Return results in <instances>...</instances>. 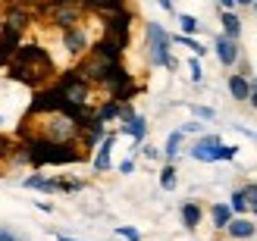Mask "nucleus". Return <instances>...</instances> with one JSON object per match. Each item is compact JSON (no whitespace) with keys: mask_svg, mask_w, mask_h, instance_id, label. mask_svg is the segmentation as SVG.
I'll use <instances>...</instances> for the list:
<instances>
[{"mask_svg":"<svg viewBox=\"0 0 257 241\" xmlns=\"http://www.w3.org/2000/svg\"><path fill=\"white\" fill-rule=\"evenodd\" d=\"M54 72V63L41 47H16L10 60V75L25 85H41Z\"/></svg>","mask_w":257,"mask_h":241,"instance_id":"obj_1","label":"nucleus"},{"mask_svg":"<svg viewBox=\"0 0 257 241\" xmlns=\"http://www.w3.org/2000/svg\"><path fill=\"white\" fill-rule=\"evenodd\" d=\"M29 157L32 163H75L82 154H75L72 147H66V144H50V141H29Z\"/></svg>","mask_w":257,"mask_h":241,"instance_id":"obj_2","label":"nucleus"},{"mask_svg":"<svg viewBox=\"0 0 257 241\" xmlns=\"http://www.w3.org/2000/svg\"><path fill=\"white\" fill-rule=\"evenodd\" d=\"M148 50L154 63H163L166 69H176V60L170 57V35L157 22H148Z\"/></svg>","mask_w":257,"mask_h":241,"instance_id":"obj_3","label":"nucleus"},{"mask_svg":"<svg viewBox=\"0 0 257 241\" xmlns=\"http://www.w3.org/2000/svg\"><path fill=\"white\" fill-rule=\"evenodd\" d=\"M235 150H238V147H223L216 135H207V138H201V141L191 147V157H195V160H204V163H210V160H232Z\"/></svg>","mask_w":257,"mask_h":241,"instance_id":"obj_4","label":"nucleus"},{"mask_svg":"<svg viewBox=\"0 0 257 241\" xmlns=\"http://www.w3.org/2000/svg\"><path fill=\"white\" fill-rule=\"evenodd\" d=\"M216 57H220L223 66H232V63L238 60V44L232 41V38L220 35V38H216Z\"/></svg>","mask_w":257,"mask_h":241,"instance_id":"obj_5","label":"nucleus"},{"mask_svg":"<svg viewBox=\"0 0 257 241\" xmlns=\"http://www.w3.org/2000/svg\"><path fill=\"white\" fill-rule=\"evenodd\" d=\"M229 235L232 238H251L254 235V222H248V219H229Z\"/></svg>","mask_w":257,"mask_h":241,"instance_id":"obj_6","label":"nucleus"},{"mask_svg":"<svg viewBox=\"0 0 257 241\" xmlns=\"http://www.w3.org/2000/svg\"><path fill=\"white\" fill-rule=\"evenodd\" d=\"M229 91H232L235 100H248V94H251L248 79H245V75H232V79H229Z\"/></svg>","mask_w":257,"mask_h":241,"instance_id":"obj_7","label":"nucleus"},{"mask_svg":"<svg viewBox=\"0 0 257 241\" xmlns=\"http://www.w3.org/2000/svg\"><path fill=\"white\" fill-rule=\"evenodd\" d=\"M66 47H69V54H82V50H85V35L75 29V25L66 29Z\"/></svg>","mask_w":257,"mask_h":241,"instance_id":"obj_8","label":"nucleus"},{"mask_svg":"<svg viewBox=\"0 0 257 241\" xmlns=\"http://www.w3.org/2000/svg\"><path fill=\"white\" fill-rule=\"evenodd\" d=\"M182 222L188 225V229H198V222H201V207H198V204H185V207H182Z\"/></svg>","mask_w":257,"mask_h":241,"instance_id":"obj_9","label":"nucleus"},{"mask_svg":"<svg viewBox=\"0 0 257 241\" xmlns=\"http://www.w3.org/2000/svg\"><path fill=\"white\" fill-rule=\"evenodd\" d=\"M25 188H38V191H60V182H50V179H41V175H32V179H25Z\"/></svg>","mask_w":257,"mask_h":241,"instance_id":"obj_10","label":"nucleus"},{"mask_svg":"<svg viewBox=\"0 0 257 241\" xmlns=\"http://www.w3.org/2000/svg\"><path fill=\"white\" fill-rule=\"evenodd\" d=\"M110 147H113V135H104L100 154H97V160H94V166H97V169H107V166H110Z\"/></svg>","mask_w":257,"mask_h":241,"instance_id":"obj_11","label":"nucleus"},{"mask_svg":"<svg viewBox=\"0 0 257 241\" xmlns=\"http://www.w3.org/2000/svg\"><path fill=\"white\" fill-rule=\"evenodd\" d=\"M223 25H226V38H238V32H241V19L235 16V13H223Z\"/></svg>","mask_w":257,"mask_h":241,"instance_id":"obj_12","label":"nucleus"},{"mask_svg":"<svg viewBox=\"0 0 257 241\" xmlns=\"http://www.w3.org/2000/svg\"><path fill=\"white\" fill-rule=\"evenodd\" d=\"M7 29H13V32H22V29H25V13H22V7H13V10H10Z\"/></svg>","mask_w":257,"mask_h":241,"instance_id":"obj_13","label":"nucleus"},{"mask_svg":"<svg viewBox=\"0 0 257 241\" xmlns=\"http://www.w3.org/2000/svg\"><path fill=\"white\" fill-rule=\"evenodd\" d=\"M229 219H232V210H229L226 204H216V207H213V222L223 229V225H229Z\"/></svg>","mask_w":257,"mask_h":241,"instance_id":"obj_14","label":"nucleus"},{"mask_svg":"<svg viewBox=\"0 0 257 241\" xmlns=\"http://www.w3.org/2000/svg\"><path fill=\"white\" fill-rule=\"evenodd\" d=\"M125 132L141 141V138H145V119H141V116H132V119H128V125H125Z\"/></svg>","mask_w":257,"mask_h":241,"instance_id":"obj_15","label":"nucleus"},{"mask_svg":"<svg viewBox=\"0 0 257 241\" xmlns=\"http://www.w3.org/2000/svg\"><path fill=\"white\" fill-rule=\"evenodd\" d=\"M160 185L166 188V191H173V188H176V169H173V166H166V169L160 172Z\"/></svg>","mask_w":257,"mask_h":241,"instance_id":"obj_16","label":"nucleus"},{"mask_svg":"<svg viewBox=\"0 0 257 241\" xmlns=\"http://www.w3.org/2000/svg\"><path fill=\"white\" fill-rule=\"evenodd\" d=\"M179 141H182V132H173L170 141H166V157H176L179 154Z\"/></svg>","mask_w":257,"mask_h":241,"instance_id":"obj_17","label":"nucleus"},{"mask_svg":"<svg viewBox=\"0 0 257 241\" xmlns=\"http://www.w3.org/2000/svg\"><path fill=\"white\" fill-rule=\"evenodd\" d=\"M179 25H182V32H185V35L198 32V19H195V16H179Z\"/></svg>","mask_w":257,"mask_h":241,"instance_id":"obj_18","label":"nucleus"},{"mask_svg":"<svg viewBox=\"0 0 257 241\" xmlns=\"http://www.w3.org/2000/svg\"><path fill=\"white\" fill-rule=\"evenodd\" d=\"M113 116H119V107L116 104H104V107H100V122H104V119H113Z\"/></svg>","mask_w":257,"mask_h":241,"instance_id":"obj_19","label":"nucleus"},{"mask_svg":"<svg viewBox=\"0 0 257 241\" xmlns=\"http://www.w3.org/2000/svg\"><path fill=\"white\" fill-rule=\"evenodd\" d=\"M248 207V200H245V194H241V191H235L232 194V207H229V210H235V213H241V210H245Z\"/></svg>","mask_w":257,"mask_h":241,"instance_id":"obj_20","label":"nucleus"},{"mask_svg":"<svg viewBox=\"0 0 257 241\" xmlns=\"http://www.w3.org/2000/svg\"><path fill=\"white\" fill-rule=\"evenodd\" d=\"M241 194H245V200L251 207H257V185H248V188H241Z\"/></svg>","mask_w":257,"mask_h":241,"instance_id":"obj_21","label":"nucleus"},{"mask_svg":"<svg viewBox=\"0 0 257 241\" xmlns=\"http://www.w3.org/2000/svg\"><path fill=\"white\" fill-rule=\"evenodd\" d=\"M176 41H179V44H185V47H188V50H195V54H198V57H201V54H204V47H201V44H198V41H188V38H176Z\"/></svg>","mask_w":257,"mask_h":241,"instance_id":"obj_22","label":"nucleus"},{"mask_svg":"<svg viewBox=\"0 0 257 241\" xmlns=\"http://www.w3.org/2000/svg\"><path fill=\"white\" fill-rule=\"evenodd\" d=\"M116 232H119L122 238H128V241H141V238H138V232H135V229H128V225H119Z\"/></svg>","mask_w":257,"mask_h":241,"instance_id":"obj_23","label":"nucleus"},{"mask_svg":"<svg viewBox=\"0 0 257 241\" xmlns=\"http://www.w3.org/2000/svg\"><path fill=\"white\" fill-rule=\"evenodd\" d=\"M191 79L201 82V63H198V60H191Z\"/></svg>","mask_w":257,"mask_h":241,"instance_id":"obj_24","label":"nucleus"},{"mask_svg":"<svg viewBox=\"0 0 257 241\" xmlns=\"http://www.w3.org/2000/svg\"><path fill=\"white\" fill-rule=\"evenodd\" d=\"M195 113H198L201 119H210L213 116V110H207V107H195Z\"/></svg>","mask_w":257,"mask_h":241,"instance_id":"obj_25","label":"nucleus"},{"mask_svg":"<svg viewBox=\"0 0 257 241\" xmlns=\"http://www.w3.org/2000/svg\"><path fill=\"white\" fill-rule=\"evenodd\" d=\"M248 100H251V107H254V110H257V88H254V91H251V94H248Z\"/></svg>","mask_w":257,"mask_h":241,"instance_id":"obj_26","label":"nucleus"},{"mask_svg":"<svg viewBox=\"0 0 257 241\" xmlns=\"http://www.w3.org/2000/svg\"><path fill=\"white\" fill-rule=\"evenodd\" d=\"M0 241H16V238H13L10 232H0Z\"/></svg>","mask_w":257,"mask_h":241,"instance_id":"obj_27","label":"nucleus"},{"mask_svg":"<svg viewBox=\"0 0 257 241\" xmlns=\"http://www.w3.org/2000/svg\"><path fill=\"white\" fill-rule=\"evenodd\" d=\"M160 7L163 10H173V0H160Z\"/></svg>","mask_w":257,"mask_h":241,"instance_id":"obj_28","label":"nucleus"},{"mask_svg":"<svg viewBox=\"0 0 257 241\" xmlns=\"http://www.w3.org/2000/svg\"><path fill=\"white\" fill-rule=\"evenodd\" d=\"M220 4H223V7L229 10V7H232V4H235V0H220Z\"/></svg>","mask_w":257,"mask_h":241,"instance_id":"obj_29","label":"nucleus"},{"mask_svg":"<svg viewBox=\"0 0 257 241\" xmlns=\"http://www.w3.org/2000/svg\"><path fill=\"white\" fill-rule=\"evenodd\" d=\"M60 241H75V238H66V235H60Z\"/></svg>","mask_w":257,"mask_h":241,"instance_id":"obj_30","label":"nucleus"},{"mask_svg":"<svg viewBox=\"0 0 257 241\" xmlns=\"http://www.w3.org/2000/svg\"><path fill=\"white\" fill-rule=\"evenodd\" d=\"M235 4H254V0H235Z\"/></svg>","mask_w":257,"mask_h":241,"instance_id":"obj_31","label":"nucleus"},{"mask_svg":"<svg viewBox=\"0 0 257 241\" xmlns=\"http://www.w3.org/2000/svg\"><path fill=\"white\" fill-rule=\"evenodd\" d=\"M254 10H257V0H254Z\"/></svg>","mask_w":257,"mask_h":241,"instance_id":"obj_32","label":"nucleus"},{"mask_svg":"<svg viewBox=\"0 0 257 241\" xmlns=\"http://www.w3.org/2000/svg\"><path fill=\"white\" fill-rule=\"evenodd\" d=\"M0 32H4V25H0Z\"/></svg>","mask_w":257,"mask_h":241,"instance_id":"obj_33","label":"nucleus"},{"mask_svg":"<svg viewBox=\"0 0 257 241\" xmlns=\"http://www.w3.org/2000/svg\"><path fill=\"white\" fill-rule=\"evenodd\" d=\"M254 213H257V207H254Z\"/></svg>","mask_w":257,"mask_h":241,"instance_id":"obj_34","label":"nucleus"}]
</instances>
